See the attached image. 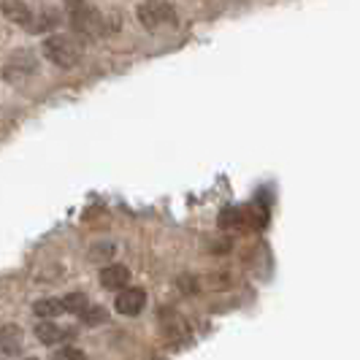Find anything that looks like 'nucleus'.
Instances as JSON below:
<instances>
[{
	"label": "nucleus",
	"mask_w": 360,
	"mask_h": 360,
	"mask_svg": "<svg viewBox=\"0 0 360 360\" xmlns=\"http://www.w3.org/2000/svg\"><path fill=\"white\" fill-rule=\"evenodd\" d=\"M36 336H38V342L41 344H57V342H63V339H68V336H71V330L57 328L54 323L44 320V323L36 325Z\"/></svg>",
	"instance_id": "0eeeda50"
},
{
	"label": "nucleus",
	"mask_w": 360,
	"mask_h": 360,
	"mask_svg": "<svg viewBox=\"0 0 360 360\" xmlns=\"http://www.w3.org/2000/svg\"><path fill=\"white\" fill-rule=\"evenodd\" d=\"M101 285L106 290H125L130 285V271L120 263H111L101 271Z\"/></svg>",
	"instance_id": "423d86ee"
},
{
	"label": "nucleus",
	"mask_w": 360,
	"mask_h": 360,
	"mask_svg": "<svg viewBox=\"0 0 360 360\" xmlns=\"http://www.w3.org/2000/svg\"><path fill=\"white\" fill-rule=\"evenodd\" d=\"M44 57L60 68H73L82 60V46L71 36H49L44 38Z\"/></svg>",
	"instance_id": "f03ea898"
},
{
	"label": "nucleus",
	"mask_w": 360,
	"mask_h": 360,
	"mask_svg": "<svg viewBox=\"0 0 360 360\" xmlns=\"http://www.w3.org/2000/svg\"><path fill=\"white\" fill-rule=\"evenodd\" d=\"M57 22H60V19H57V14H54V11H46V14H41V17H38V22H33L27 30H30V33H44V30H52Z\"/></svg>",
	"instance_id": "9b49d317"
},
{
	"label": "nucleus",
	"mask_w": 360,
	"mask_h": 360,
	"mask_svg": "<svg viewBox=\"0 0 360 360\" xmlns=\"http://www.w3.org/2000/svg\"><path fill=\"white\" fill-rule=\"evenodd\" d=\"M114 307H117L120 314H125V317H136V314H141V309L146 307V292L141 288L120 290V295H117Z\"/></svg>",
	"instance_id": "20e7f679"
},
{
	"label": "nucleus",
	"mask_w": 360,
	"mask_h": 360,
	"mask_svg": "<svg viewBox=\"0 0 360 360\" xmlns=\"http://www.w3.org/2000/svg\"><path fill=\"white\" fill-rule=\"evenodd\" d=\"M0 11H3V17L11 19L14 25H22V27H30L33 25V11L22 0H3L0 3Z\"/></svg>",
	"instance_id": "39448f33"
},
{
	"label": "nucleus",
	"mask_w": 360,
	"mask_h": 360,
	"mask_svg": "<svg viewBox=\"0 0 360 360\" xmlns=\"http://www.w3.org/2000/svg\"><path fill=\"white\" fill-rule=\"evenodd\" d=\"M79 317H82L84 325H101V323H106L108 314H106V309H101V307H87Z\"/></svg>",
	"instance_id": "9d476101"
},
{
	"label": "nucleus",
	"mask_w": 360,
	"mask_h": 360,
	"mask_svg": "<svg viewBox=\"0 0 360 360\" xmlns=\"http://www.w3.org/2000/svg\"><path fill=\"white\" fill-rule=\"evenodd\" d=\"M60 301H63V309L71 311V314H82L84 309L90 307L84 292H71V295H65V298H60Z\"/></svg>",
	"instance_id": "1a4fd4ad"
},
{
	"label": "nucleus",
	"mask_w": 360,
	"mask_h": 360,
	"mask_svg": "<svg viewBox=\"0 0 360 360\" xmlns=\"http://www.w3.org/2000/svg\"><path fill=\"white\" fill-rule=\"evenodd\" d=\"M136 19L144 25L146 30H162V27H176L179 25L176 8L165 0H144L136 8Z\"/></svg>",
	"instance_id": "f257e3e1"
},
{
	"label": "nucleus",
	"mask_w": 360,
	"mask_h": 360,
	"mask_svg": "<svg viewBox=\"0 0 360 360\" xmlns=\"http://www.w3.org/2000/svg\"><path fill=\"white\" fill-rule=\"evenodd\" d=\"M33 311H36L41 320H52L57 314H63L65 309H63V301L60 298H41L33 304Z\"/></svg>",
	"instance_id": "6e6552de"
},
{
	"label": "nucleus",
	"mask_w": 360,
	"mask_h": 360,
	"mask_svg": "<svg viewBox=\"0 0 360 360\" xmlns=\"http://www.w3.org/2000/svg\"><path fill=\"white\" fill-rule=\"evenodd\" d=\"M25 360H36V358H25Z\"/></svg>",
	"instance_id": "ddd939ff"
},
{
	"label": "nucleus",
	"mask_w": 360,
	"mask_h": 360,
	"mask_svg": "<svg viewBox=\"0 0 360 360\" xmlns=\"http://www.w3.org/2000/svg\"><path fill=\"white\" fill-rule=\"evenodd\" d=\"M52 360H87V358H84V352L76 349V347H63V349L54 352Z\"/></svg>",
	"instance_id": "f8f14e48"
},
{
	"label": "nucleus",
	"mask_w": 360,
	"mask_h": 360,
	"mask_svg": "<svg viewBox=\"0 0 360 360\" xmlns=\"http://www.w3.org/2000/svg\"><path fill=\"white\" fill-rule=\"evenodd\" d=\"M68 17H71V25L73 30L79 33V36H98V33H103V17L87 6L84 0H68Z\"/></svg>",
	"instance_id": "7ed1b4c3"
}]
</instances>
